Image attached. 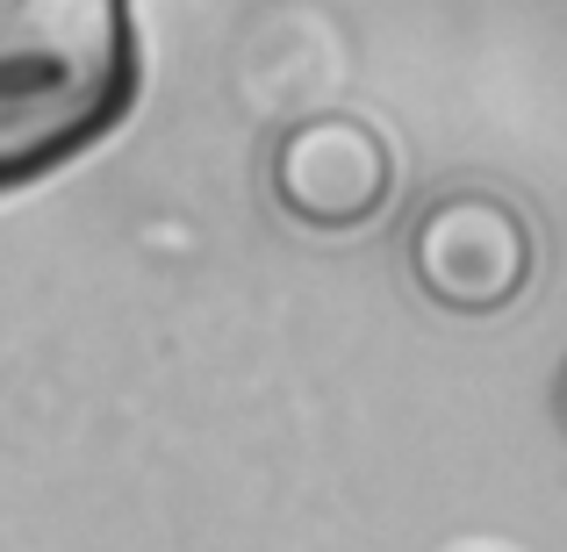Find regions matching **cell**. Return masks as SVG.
<instances>
[{
  "instance_id": "3",
  "label": "cell",
  "mask_w": 567,
  "mask_h": 552,
  "mask_svg": "<svg viewBox=\"0 0 567 552\" xmlns=\"http://www.w3.org/2000/svg\"><path fill=\"white\" fill-rule=\"evenodd\" d=\"M388 194H395V152L360 115H317L274 144V201L317 237L367 230Z\"/></svg>"
},
{
  "instance_id": "2",
  "label": "cell",
  "mask_w": 567,
  "mask_h": 552,
  "mask_svg": "<svg viewBox=\"0 0 567 552\" xmlns=\"http://www.w3.org/2000/svg\"><path fill=\"white\" fill-rule=\"evenodd\" d=\"M532 265H539L532 222L488 187H453L445 201L424 208V222L410 237L416 288L439 309H453V316H496V309H511L532 288Z\"/></svg>"
},
{
  "instance_id": "1",
  "label": "cell",
  "mask_w": 567,
  "mask_h": 552,
  "mask_svg": "<svg viewBox=\"0 0 567 552\" xmlns=\"http://www.w3.org/2000/svg\"><path fill=\"white\" fill-rule=\"evenodd\" d=\"M144 86L130 0H0V194L109 144Z\"/></svg>"
}]
</instances>
